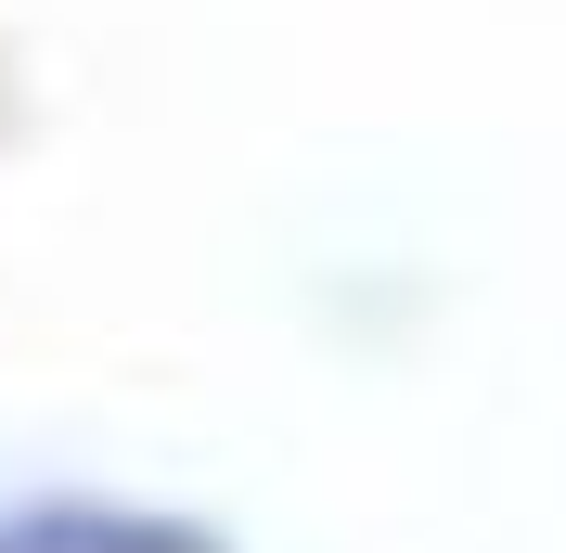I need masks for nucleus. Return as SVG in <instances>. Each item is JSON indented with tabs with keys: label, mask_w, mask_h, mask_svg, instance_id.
Instances as JSON below:
<instances>
[{
	"label": "nucleus",
	"mask_w": 566,
	"mask_h": 553,
	"mask_svg": "<svg viewBox=\"0 0 566 553\" xmlns=\"http://www.w3.org/2000/svg\"><path fill=\"white\" fill-rule=\"evenodd\" d=\"M0 553H232L193 515H142V502H0Z\"/></svg>",
	"instance_id": "f257e3e1"
}]
</instances>
